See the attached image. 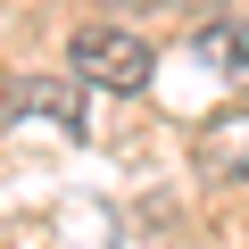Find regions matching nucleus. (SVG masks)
<instances>
[{
  "instance_id": "nucleus-1",
  "label": "nucleus",
  "mask_w": 249,
  "mask_h": 249,
  "mask_svg": "<svg viewBox=\"0 0 249 249\" xmlns=\"http://www.w3.org/2000/svg\"><path fill=\"white\" fill-rule=\"evenodd\" d=\"M67 67H75L83 83H100V91H142V83H150V42H142L133 25L91 17V25L67 34Z\"/></svg>"
},
{
  "instance_id": "nucleus-2",
  "label": "nucleus",
  "mask_w": 249,
  "mask_h": 249,
  "mask_svg": "<svg viewBox=\"0 0 249 249\" xmlns=\"http://www.w3.org/2000/svg\"><path fill=\"white\" fill-rule=\"evenodd\" d=\"M9 116L17 124H67V133H83V75H17L9 83Z\"/></svg>"
},
{
  "instance_id": "nucleus-3",
  "label": "nucleus",
  "mask_w": 249,
  "mask_h": 249,
  "mask_svg": "<svg viewBox=\"0 0 249 249\" xmlns=\"http://www.w3.org/2000/svg\"><path fill=\"white\" fill-rule=\"evenodd\" d=\"M199 166H208V175H224V183H249V108H232V116L199 124Z\"/></svg>"
},
{
  "instance_id": "nucleus-4",
  "label": "nucleus",
  "mask_w": 249,
  "mask_h": 249,
  "mask_svg": "<svg viewBox=\"0 0 249 249\" xmlns=\"http://www.w3.org/2000/svg\"><path fill=\"white\" fill-rule=\"evenodd\" d=\"M191 50H199L216 75H249V17H232V25H208Z\"/></svg>"
},
{
  "instance_id": "nucleus-5",
  "label": "nucleus",
  "mask_w": 249,
  "mask_h": 249,
  "mask_svg": "<svg viewBox=\"0 0 249 249\" xmlns=\"http://www.w3.org/2000/svg\"><path fill=\"white\" fill-rule=\"evenodd\" d=\"M100 9H150V0H100Z\"/></svg>"
}]
</instances>
